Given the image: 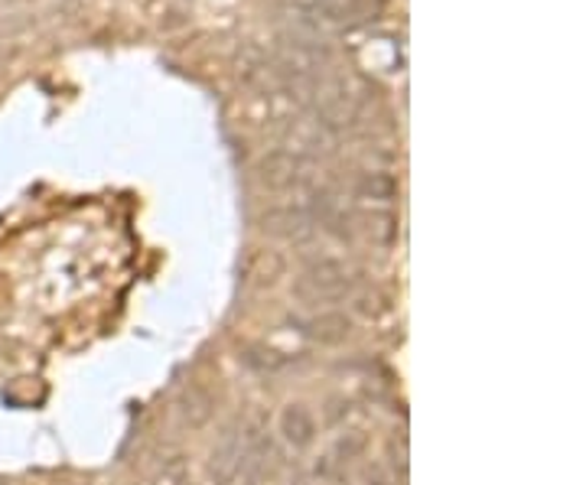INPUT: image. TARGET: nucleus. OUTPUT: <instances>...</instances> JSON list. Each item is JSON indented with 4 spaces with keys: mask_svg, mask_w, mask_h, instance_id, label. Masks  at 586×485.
<instances>
[{
    "mask_svg": "<svg viewBox=\"0 0 586 485\" xmlns=\"http://www.w3.org/2000/svg\"><path fill=\"white\" fill-rule=\"evenodd\" d=\"M320 226L313 206L307 203H297V206H284V209H274L264 216V229L271 235H280V239H303L310 235L313 229Z\"/></svg>",
    "mask_w": 586,
    "mask_h": 485,
    "instance_id": "5",
    "label": "nucleus"
},
{
    "mask_svg": "<svg viewBox=\"0 0 586 485\" xmlns=\"http://www.w3.org/2000/svg\"><path fill=\"white\" fill-rule=\"evenodd\" d=\"M356 196L372 203V206H391L397 199V180L388 170H366L356 180Z\"/></svg>",
    "mask_w": 586,
    "mask_h": 485,
    "instance_id": "8",
    "label": "nucleus"
},
{
    "mask_svg": "<svg viewBox=\"0 0 586 485\" xmlns=\"http://www.w3.org/2000/svg\"><path fill=\"white\" fill-rule=\"evenodd\" d=\"M280 434L290 447H310L316 440V417L303 404H287L280 414Z\"/></svg>",
    "mask_w": 586,
    "mask_h": 485,
    "instance_id": "7",
    "label": "nucleus"
},
{
    "mask_svg": "<svg viewBox=\"0 0 586 485\" xmlns=\"http://www.w3.org/2000/svg\"><path fill=\"white\" fill-rule=\"evenodd\" d=\"M372 0H290V16L316 26L320 33H333L339 26H352L372 13Z\"/></svg>",
    "mask_w": 586,
    "mask_h": 485,
    "instance_id": "3",
    "label": "nucleus"
},
{
    "mask_svg": "<svg viewBox=\"0 0 586 485\" xmlns=\"http://www.w3.org/2000/svg\"><path fill=\"white\" fill-rule=\"evenodd\" d=\"M359 287H362V267L343 257H323L300 274L294 290L307 303H333L352 296Z\"/></svg>",
    "mask_w": 586,
    "mask_h": 485,
    "instance_id": "1",
    "label": "nucleus"
},
{
    "mask_svg": "<svg viewBox=\"0 0 586 485\" xmlns=\"http://www.w3.org/2000/svg\"><path fill=\"white\" fill-rule=\"evenodd\" d=\"M300 332L320 345H339L352 336V319L346 313H336V310H326V313H316V316H307L300 323Z\"/></svg>",
    "mask_w": 586,
    "mask_h": 485,
    "instance_id": "6",
    "label": "nucleus"
},
{
    "mask_svg": "<svg viewBox=\"0 0 586 485\" xmlns=\"http://www.w3.org/2000/svg\"><path fill=\"white\" fill-rule=\"evenodd\" d=\"M366 485H397V476L391 470H385V466H372L366 473Z\"/></svg>",
    "mask_w": 586,
    "mask_h": 485,
    "instance_id": "11",
    "label": "nucleus"
},
{
    "mask_svg": "<svg viewBox=\"0 0 586 485\" xmlns=\"http://www.w3.org/2000/svg\"><path fill=\"white\" fill-rule=\"evenodd\" d=\"M208 404H212V401H208V395L195 388V391H190V395L183 398V417H187L193 427L205 424V421H208Z\"/></svg>",
    "mask_w": 586,
    "mask_h": 485,
    "instance_id": "10",
    "label": "nucleus"
},
{
    "mask_svg": "<svg viewBox=\"0 0 586 485\" xmlns=\"http://www.w3.org/2000/svg\"><path fill=\"white\" fill-rule=\"evenodd\" d=\"M258 177L274 193H300L310 196L316 190V160L300 157L294 150H274L261 160Z\"/></svg>",
    "mask_w": 586,
    "mask_h": 485,
    "instance_id": "2",
    "label": "nucleus"
},
{
    "mask_svg": "<svg viewBox=\"0 0 586 485\" xmlns=\"http://www.w3.org/2000/svg\"><path fill=\"white\" fill-rule=\"evenodd\" d=\"M362 222H366L362 232L375 244H391L394 242V235H397V222H394V216L385 213V209H372Z\"/></svg>",
    "mask_w": 586,
    "mask_h": 485,
    "instance_id": "9",
    "label": "nucleus"
},
{
    "mask_svg": "<svg viewBox=\"0 0 586 485\" xmlns=\"http://www.w3.org/2000/svg\"><path fill=\"white\" fill-rule=\"evenodd\" d=\"M333 144H336V134L326 131L313 114L300 118V121H290V128H287V150H294L300 157L313 160L316 154H326Z\"/></svg>",
    "mask_w": 586,
    "mask_h": 485,
    "instance_id": "4",
    "label": "nucleus"
}]
</instances>
